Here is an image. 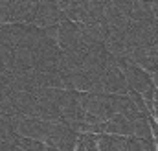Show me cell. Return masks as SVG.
<instances>
[{
  "instance_id": "cell-1",
  "label": "cell",
  "mask_w": 158,
  "mask_h": 151,
  "mask_svg": "<svg viewBox=\"0 0 158 151\" xmlns=\"http://www.w3.org/2000/svg\"><path fill=\"white\" fill-rule=\"evenodd\" d=\"M118 59H119V67L125 74V79H127L129 90L140 92L147 100V105L153 103V98H155V92H156L153 74L147 72L145 68H142L140 65H136L134 61H131L129 57H118Z\"/></svg>"
},
{
  "instance_id": "cell-5",
  "label": "cell",
  "mask_w": 158,
  "mask_h": 151,
  "mask_svg": "<svg viewBox=\"0 0 158 151\" xmlns=\"http://www.w3.org/2000/svg\"><path fill=\"white\" fill-rule=\"evenodd\" d=\"M153 81H155V85H156V88H158V72L153 74Z\"/></svg>"
},
{
  "instance_id": "cell-4",
  "label": "cell",
  "mask_w": 158,
  "mask_h": 151,
  "mask_svg": "<svg viewBox=\"0 0 158 151\" xmlns=\"http://www.w3.org/2000/svg\"><path fill=\"white\" fill-rule=\"evenodd\" d=\"M151 4H153V13H155V17H156V20H158V0L151 2Z\"/></svg>"
},
{
  "instance_id": "cell-3",
  "label": "cell",
  "mask_w": 158,
  "mask_h": 151,
  "mask_svg": "<svg viewBox=\"0 0 158 151\" xmlns=\"http://www.w3.org/2000/svg\"><path fill=\"white\" fill-rule=\"evenodd\" d=\"M13 142L22 148L24 151H46V142L44 140H39V138H31V136H22V135H17L13 138Z\"/></svg>"
},
{
  "instance_id": "cell-2",
  "label": "cell",
  "mask_w": 158,
  "mask_h": 151,
  "mask_svg": "<svg viewBox=\"0 0 158 151\" xmlns=\"http://www.w3.org/2000/svg\"><path fill=\"white\" fill-rule=\"evenodd\" d=\"M98 144H99V151H145L143 140L138 136L103 133V135H98Z\"/></svg>"
}]
</instances>
